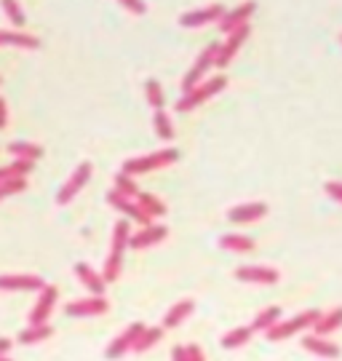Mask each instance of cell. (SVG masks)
Wrapping results in <instances>:
<instances>
[{"instance_id": "6da1fadb", "label": "cell", "mask_w": 342, "mask_h": 361, "mask_svg": "<svg viewBox=\"0 0 342 361\" xmlns=\"http://www.w3.org/2000/svg\"><path fill=\"white\" fill-rule=\"evenodd\" d=\"M128 219H118L113 225V244H110V252L104 257V265H102V279L107 284H113L121 279V271H123V255L128 249Z\"/></svg>"}, {"instance_id": "7a4b0ae2", "label": "cell", "mask_w": 342, "mask_h": 361, "mask_svg": "<svg viewBox=\"0 0 342 361\" xmlns=\"http://www.w3.org/2000/svg\"><path fill=\"white\" fill-rule=\"evenodd\" d=\"M225 89H228V78L225 75L203 78L201 83H195L193 89L182 91V97H179V102L174 107H177V113H193V110H198L201 104H206L212 97H216L219 91Z\"/></svg>"}, {"instance_id": "3957f363", "label": "cell", "mask_w": 342, "mask_h": 361, "mask_svg": "<svg viewBox=\"0 0 342 361\" xmlns=\"http://www.w3.org/2000/svg\"><path fill=\"white\" fill-rule=\"evenodd\" d=\"M179 161V150L174 147H164V150H155V153L147 155H134V158H126L121 171H126L131 177H140V174H147V171H158V169H166L171 164Z\"/></svg>"}, {"instance_id": "277c9868", "label": "cell", "mask_w": 342, "mask_h": 361, "mask_svg": "<svg viewBox=\"0 0 342 361\" xmlns=\"http://www.w3.org/2000/svg\"><path fill=\"white\" fill-rule=\"evenodd\" d=\"M321 316V310L316 308H307L303 310V313H297V316H292V319H286V322H276L273 326H267L265 329V337L270 340V343H281V340H289V337L300 335V332H305V329H310L313 324H316V319Z\"/></svg>"}, {"instance_id": "5b68a950", "label": "cell", "mask_w": 342, "mask_h": 361, "mask_svg": "<svg viewBox=\"0 0 342 361\" xmlns=\"http://www.w3.org/2000/svg\"><path fill=\"white\" fill-rule=\"evenodd\" d=\"M216 54H219V43H209L201 54H198V59L190 65V70L185 73L182 78V91L193 89L195 83H201L203 78H209V70H214L216 67Z\"/></svg>"}, {"instance_id": "8992f818", "label": "cell", "mask_w": 342, "mask_h": 361, "mask_svg": "<svg viewBox=\"0 0 342 361\" xmlns=\"http://www.w3.org/2000/svg\"><path fill=\"white\" fill-rule=\"evenodd\" d=\"M91 174H94V166H91V161H83V164H78L75 171L67 177V182H64L62 188H59V193H56V204L59 207H67L73 198H75L86 185H89Z\"/></svg>"}, {"instance_id": "52a82bcc", "label": "cell", "mask_w": 342, "mask_h": 361, "mask_svg": "<svg viewBox=\"0 0 342 361\" xmlns=\"http://www.w3.org/2000/svg\"><path fill=\"white\" fill-rule=\"evenodd\" d=\"M107 310H110V302H107L104 295H91L83 297V300H73V302L64 305V313L70 319H94V316H102Z\"/></svg>"}, {"instance_id": "ba28073f", "label": "cell", "mask_w": 342, "mask_h": 361, "mask_svg": "<svg viewBox=\"0 0 342 361\" xmlns=\"http://www.w3.org/2000/svg\"><path fill=\"white\" fill-rule=\"evenodd\" d=\"M225 13L222 3H212V6H203V8H193L179 16V27H188V30H201V27L216 25L219 16Z\"/></svg>"}, {"instance_id": "9c48e42d", "label": "cell", "mask_w": 342, "mask_h": 361, "mask_svg": "<svg viewBox=\"0 0 342 361\" xmlns=\"http://www.w3.org/2000/svg\"><path fill=\"white\" fill-rule=\"evenodd\" d=\"M104 198H107V204H110V207H113L118 214H123L126 219H134V222H140V225H150V222H152L150 214H147V212H145V209H142L140 204L134 201V198H128V195L118 193L115 188L107 195H104Z\"/></svg>"}, {"instance_id": "30bf717a", "label": "cell", "mask_w": 342, "mask_h": 361, "mask_svg": "<svg viewBox=\"0 0 342 361\" xmlns=\"http://www.w3.org/2000/svg\"><path fill=\"white\" fill-rule=\"evenodd\" d=\"M252 35V27L249 22L241 27H236V30H230L228 32V40L225 43H219V54H216V67H228L233 59H236V54L241 51V46L249 40Z\"/></svg>"}, {"instance_id": "8fae6325", "label": "cell", "mask_w": 342, "mask_h": 361, "mask_svg": "<svg viewBox=\"0 0 342 361\" xmlns=\"http://www.w3.org/2000/svg\"><path fill=\"white\" fill-rule=\"evenodd\" d=\"M56 300H59V289L54 284H46L43 289H38V300H35V305L27 313V322L30 324L49 322L54 308H56Z\"/></svg>"}, {"instance_id": "7c38bea8", "label": "cell", "mask_w": 342, "mask_h": 361, "mask_svg": "<svg viewBox=\"0 0 342 361\" xmlns=\"http://www.w3.org/2000/svg\"><path fill=\"white\" fill-rule=\"evenodd\" d=\"M241 284H259V286H273L281 281V273L276 268H267V265H241L233 273Z\"/></svg>"}, {"instance_id": "4fadbf2b", "label": "cell", "mask_w": 342, "mask_h": 361, "mask_svg": "<svg viewBox=\"0 0 342 361\" xmlns=\"http://www.w3.org/2000/svg\"><path fill=\"white\" fill-rule=\"evenodd\" d=\"M169 238V228L166 225H158V222H150V225H142L137 233L128 235V249H150V246H158L161 241Z\"/></svg>"}, {"instance_id": "5bb4252c", "label": "cell", "mask_w": 342, "mask_h": 361, "mask_svg": "<svg viewBox=\"0 0 342 361\" xmlns=\"http://www.w3.org/2000/svg\"><path fill=\"white\" fill-rule=\"evenodd\" d=\"M46 281L35 273H3L0 276V292H38Z\"/></svg>"}, {"instance_id": "9a60e30c", "label": "cell", "mask_w": 342, "mask_h": 361, "mask_svg": "<svg viewBox=\"0 0 342 361\" xmlns=\"http://www.w3.org/2000/svg\"><path fill=\"white\" fill-rule=\"evenodd\" d=\"M142 326H145L142 322H134V324H128L126 329H123L118 337H113V340H110V345L104 348V359H121V356L131 353V345H134L137 335L142 332Z\"/></svg>"}, {"instance_id": "2e32d148", "label": "cell", "mask_w": 342, "mask_h": 361, "mask_svg": "<svg viewBox=\"0 0 342 361\" xmlns=\"http://www.w3.org/2000/svg\"><path fill=\"white\" fill-rule=\"evenodd\" d=\"M254 11H257V3H254V0H246V3L236 6V8H225V13H222V16H219V22H216V27L228 35L230 30L246 25V22L254 16Z\"/></svg>"}, {"instance_id": "e0dca14e", "label": "cell", "mask_w": 342, "mask_h": 361, "mask_svg": "<svg viewBox=\"0 0 342 361\" xmlns=\"http://www.w3.org/2000/svg\"><path fill=\"white\" fill-rule=\"evenodd\" d=\"M267 217V204L262 201H249V204H238V207L228 209V219L236 222V225H249V222H257V219Z\"/></svg>"}, {"instance_id": "ac0fdd59", "label": "cell", "mask_w": 342, "mask_h": 361, "mask_svg": "<svg viewBox=\"0 0 342 361\" xmlns=\"http://www.w3.org/2000/svg\"><path fill=\"white\" fill-rule=\"evenodd\" d=\"M303 348L307 350V353H313V356H318V359H340L342 356V348L340 345H334L329 337L324 335H305L303 337Z\"/></svg>"}, {"instance_id": "d6986e66", "label": "cell", "mask_w": 342, "mask_h": 361, "mask_svg": "<svg viewBox=\"0 0 342 361\" xmlns=\"http://www.w3.org/2000/svg\"><path fill=\"white\" fill-rule=\"evenodd\" d=\"M0 49H27L35 51L40 49V38L22 32V30H0Z\"/></svg>"}, {"instance_id": "ffe728a7", "label": "cell", "mask_w": 342, "mask_h": 361, "mask_svg": "<svg viewBox=\"0 0 342 361\" xmlns=\"http://www.w3.org/2000/svg\"><path fill=\"white\" fill-rule=\"evenodd\" d=\"M73 273H75V279L83 286H86V289H89L91 295H104V289H107V281L102 279V273H97L94 268H91L89 262H75Z\"/></svg>"}, {"instance_id": "44dd1931", "label": "cell", "mask_w": 342, "mask_h": 361, "mask_svg": "<svg viewBox=\"0 0 342 361\" xmlns=\"http://www.w3.org/2000/svg\"><path fill=\"white\" fill-rule=\"evenodd\" d=\"M193 313H195V300H179V302H174L171 308L166 310L161 326H164V329H174V326L188 322Z\"/></svg>"}, {"instance_id": "7402d4cb", "label": "cell", "mask_w": 342, "mask_h": 361, "mask_svg": "<svg viewBox=\"0 0 342 361\" xmlns=\"http://www.w3.org/2000/svg\"><path fill=\"white\" fill-rule=\"evenodd\" d=\"M161 340H164V326H142V332L137 335L134 345H131V353L142 356V353L155 348Z\"/></svg>"}, {"instance_id": "603a6c76", "label": "cell", "mask_w": 342, "mask_h": 361, "mask_svg": "<svg viewBox=\"0 0 342 361\" xmlns=\"http://www.w3.org/2000/svg\"><path fill=\"white\" fill-rule=\"evenodd\" d=\"M51 335H54V326H51L49 322H40V324H30V326H25L16 340H19L22 345H40V343H46Z\"/></svg>"}, {"instance_id": "cb8c5ba5", "label": "cell", "mask_w": 342, "mask_h": 361, "mask_svg": "<svg viewBox=\"0 0 342 361\" xmlns=\"http://www.w3.org/2000/svg\"><path fill=\"white\" fill-rule=\"evenodd\" d=\"M310 329H313L316 335H324V337H329V335H334L337 329H342V305L340 308L326 310V313H321Z\"/></svg>"}, {"instance_id": "d4e9b609", "label": "cell", "mask_w": 342, "mask_h": 361, "mask_svg": "<svg viewBox=\"0 0 342 361\" xmlns=\"http://www.w3.org/2000/svg\"><path fill=\"white\" fill-rule=\"evenodd\" d=\"M219 249L225 252H238V255H246V252H254V241L249 235H241V233H225L219 235Z\"/></svg>"}, {"instance_id": "484cf974", "label": "cell", "mask_w": 342, "mask_h": 361, "mask_svg": "<svg viewBox=\"0 0 342 361\" xmlns=\"http://www.w3.org/2000/svg\"><path fill=\"white\" fill-rule=\"evenodd\" d=\"M252 326H236V329H230L222 335V348L225 350H238L243 345H249V340H252Z\"/></svg>"}, {"instance_id": "4316f807", "label": "cell", "mask_w": 342, "mask_h": 361, "mask_svg": "<svg viewBox=\"0 0 342 361\" xmlns=\"http://www.w3.org/2000/svg\"><path fill=\"white\" fill-rule=\"evenodd\" d=\"M8 153L11 158H22V161H40L43 158V147L35 142H25V140H19V142H8Z\"/></svg>"}, {"instance_id": "83f0119b", "label": "cell", "mask_w": 342, "mask_h": 361, "mask_svg": "<svg viewBox=\"0 0 342 361\" xmlns=\"http://www.w3.org/2000/svg\"><path fill=\"white\" fill-rule=\"evenodd\" d=\"M134 201H137V204H140V207L145 209V212H147V214H150L152 219L166 217V212H169V207H166L164 201H161L158 195H152V193H142V190H140Z\"/></svg>"}, {"instance_id": "f1b7e54d", "label": "cell", "mask_w": 342, "mask_h": 361, "mask_svg": "<svg viewBox=\"0 0 342 361\" xmlns=\"http://www.w3.org/2000/svg\"><path fill=\"white\" fill-rule=\"evenodd\" d=\"M32 161H22V158H11V164L0 166V182L13 180V177H30L32 174Z\"/></svg>"}, {"instance_id": "f546056e", "label": "cell", "mask_w": 342, "mask_h": 361, "mask_svg": "<svg viewBox=\"0 0 342 361\" xmlns=\"http://www.w3.org/2000/svg\"><path fill=\"white\" fill-rule=\"evenodd\" d=\"M279 319H281V305H270V308L259 310L249 326H252V332H265L267 326H273Z\"/></svg>"}, {"instance_id": "4dcf8cb0", "label": "cell", "mask_w": 342, "mask_h": 361, "mask_svg": "<svg viewBox=\"0 0 342 361\" xmlns=\"http://www.w3.org/2000/svg\"><path fill=\"white\" fill-rule=\"evenodd\" d=\"M152 126H155V134L164 140V142H171L174 140V123H171V118L166 113L164 107L161 110H155V116H152Z\"/></svg>"}, {"instance_id": "1f68e13d", "label": "cell", "mask_w": 342, "mask_h": 361, "mask_svg": "<svg viewBox=\"0 0 342 361\" xmlns=\"http://www.w3.org/2000/svg\"><path fill=\"white\" fill-rule=\"evenodd\" d=\"M0 8H3V13H6V19L11 22V27H25L27 13L22 11L19 0H0Z\"/></svg>"}, {"instance_id": "d6a6232c", "label": "cell", "mask_w": 342, "mask_h": 361, "mask_svg": "<svg viewBox=\"0 0 342 361\" xmlns=\"http://www.w3.org/2000/svg\"><path fill=\"white\" fill-rule=\"evenodd\" d=\"M113 188L118 190V193L128 195V198H137V193H140V185L134 182V177L131 174H126V171H118L113 177Z\"/></svg>"}, {"instance_id": "836d02e7", "label": "cell", "mask_w": 342, "mask_h": 361, "mask_svg": "<svg viewBox=\"0 0 342 361\" xmlns=\"http://www.w3.org/2000/svg\"><path fill=\"white\" fill-rule=\"evenodd\" d=\"M145 97H147V104H150L152 110H161L166 104V94H164V86L155 80V78H150L147 83H145Z\"/></svg>"}, {"instance_id": "e575fe53", "label": "cell", "mask_w": 342, "mask_h": 361, "mask_svg": "<svg viewBox=\"0 0 342 361\" xmlns=\"http://www.w3.org/2000/svg\"><path fill=\"white\" fill-rule=\"evenodd\" d=\"M206 359V353H203L201 345H177V348H171V361H203Z\"/></svg>"}, {"instance_id": "d590c367", "label": "cell", "mask_w": 342, "mask_h": 361, "mask_svg": "<svg viewBox=\"0 0 342 361\" xmlns=\"http://www.w3.org/2000/svg\"><path fill=\"white\" fill-rule=\"evenodd\" d=\"M27 190V177H13V180H3L0 182V201L3 198H11V195H19Z\"/></svg>"}, {"instance_id": "8d00e7d4", "label": "cell", "mask_w": 342, "mask_h": 361, "mask_svg": "<svg viewBox=\"0 0 342 361\" xmlns=\"http://www.w3.org/2000/svg\"><path fill=\"white\" fill-rule=\"evenodd\" d=\"M128 13H134V16H145L147 13V3L145 0H118Z\"/></svg>"}, {"instance_id": "74e56055", "label": "cell", "mask_w": 342, "mask_h": 361, "mask_svg": "<svg viewBox=\"0 0 342 361\" xmlns=\"http://www.w3.org/2000/svg\"><path fill=\"white\" fill-rule=\"evenodd\" d=\"M324 193L329 195L331 201H337V204H342V182H340V180H329L326 185H324Z\"/></svg>"}, {"instance_id": "f35d334b", "label": "cell", "mask_w": 342, "mask_h": 361, "mask_svg": "<svg viewBox=\"0 0 342 361\" xmlns=\"http://www.w3.org/2000/svg\"><path fill=\"white\" fill-rule=\"evenodd\" d=\"M13 350V340L11 337H0V359H8Z\"/></svg>"}, {"instance_id": "ab89813d", "label": "cell", "mask_w": 342, "mask_h": 361, "mask_svg": "<svg viewBox=\"0 0 342 361\" xmlns=\"http://www.w3.org/2000/svg\"><path fill=\"white\" fill-rule=\"evenodd\" d=\"M8 118H11V113H8V102L0 97V129L8 126Z\"/></svg>"}, {"instance_id": "60d3db41", "label": "cell", "mask_w": 342, "mask_h": 361, "mask_svg": "<svg viewBox=\"0 0 342 361\" xmlns=\"http://www.w3.org/2000/svg\"><path fill=\"white\" fill-rule=\"evenodd\" d=\"M340 43H342V35H340Z\"/></svg>"}]
</instances>
